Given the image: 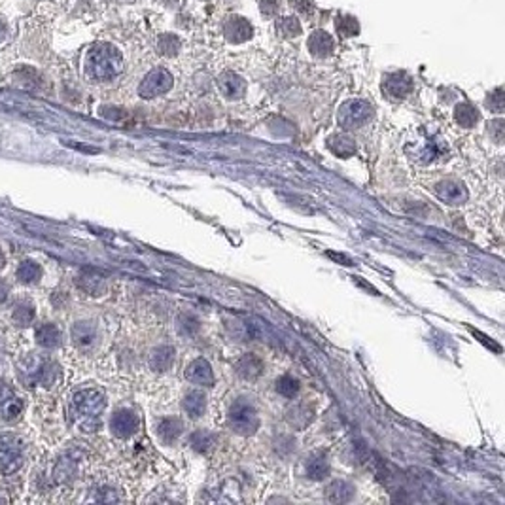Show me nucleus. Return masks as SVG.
Masks as SVG:
<instances>
[{
	"instance_id": "1",
	"label": "nucleus",
	"mask_w": 505,
	"mask_h": 505,
	"mask_svg": "<svg viewBox=\"0 0 505 505\" xmlns=\"http://www.w3.org/2000/svg\"><path fill=\"white\" fill-rule=\"evenodd\" d=\"M106 409V399L99 390H82L74 394L71 402V420L82 432H95L101 422V415Z\"/></svg>"
},
{
	"instance_id": "2",
	"label": "nucleus",
	"mask_w": 505,
	"mask_h": 505,
	"mask_svg": "<svg viewBox=\"0 0 505 505\" xmlns=\"http://www.w3.org/2000/svg\"><path fill=\"white\" fill-rule=\"evenodd\" d=\"M17 373H19V380L27 388H51L56 386V382L61 377L57 363L38 358L36 354L23 358L17 365Z\"/></svg>"
},
{
	"instance_id": "3",
	"label": "nucleus",
	"mask_w": 505,
	"mask_h": 505,
	"mask_svg": "<svg viewBox=\"0 0 505 505\" xmlns=\"http://www.w3.org/2000/svg\"><path fill=\"white\" fill-rule=\"evenodd\" d=\"M121 71V57L112 46H95L89 49L86 59L87 76L95 82H108L114 79Z\"/></svg>"
},
{
	"instance_id": "4",
	"label": "nucleus",
	"mask_w": 505,
	"mask_h": 505,
	"mask_svg": "<svg viewBox=\"0 0 505 505\" xmlns=\"http://www.w3.org/2000/svg\"><path fill=\"white\" fill-rule=\"evenodd\" d=\"M229 424L241 435H252L260 428V417L252 403L241 397L229 409Z\"/></svg>"
},
{
	"instance_id": "5",
	"label": "nucleus",
	"mask_w": 505,
	"mask_h": 505,
	"mask_svg": "<svg viewBox=\"0 0 505 505\" xmlns=\"http://www.w3.org/2000/svg\"><path fill=\"white\" fill-rule=\"evenodd\" d=\"M23 441L16 435L0 437V471L14 473L23 464Z\"/></svg>"
},
{
	"instance_id": "6",
	"label": "nucleus",
	"mask_w": 505,
	"mask_h": 505,
	"mask_svg": "<svg viewBox=\"0 0 505 505\" xmlns=\"http://www.w3.org/2000/svg\"><path fill=\"white\" fill-rule=\"evenodd\" d=\"M371 106L363 101H350L339 112V123L345 129H358L371 119Z\"/></svg>"
},
{
	"instance_id": "7",
	"label": "nucleus",
	"mask_w": 505,
	"mask_h": 505,
	"mask_svg": "<svg viewBox=\"0 0 505 505\" xmlns=\"http://www.w3.org/2000/svg\"><path fill=\"white\" fill-rule=\"evenodd\" d=\"M171 86H173L171 74L159 69V71L150 72V74L144 78V82L140 84V95H143L144 99H153V97L167 93Z\"/></svg>"
},
{
	"instance_id": "8",
	"label": "nucleus",
	"mask_w": 505,
	"mask_h": 505,
	"mask_svg": "<svg viewBox=\"0 0 505 505\" xmlns=\"http://www.w3.org/2000/svg\"><path fill=\"white\" fill-rule=\"evenodd\" d=\"M138 426H140V420L134 415L133 410L121 409L118 410L110 420V430L112 434L119 437V439H127L138 432Z\"/></svg>"
},
{
	"instance_id": "9",
	"label": "nucleus",
	"mask_w": 505,
	"mask_h": 505,
	"mask_svg": "<svg viewBox=\"0 0 505 505\" xmlns=\"http://www.w3.org/2000/svg\"><path fill=\"white\" fill-rule=\"evenodd\" d=\"M435 195L447 205H464L467 201V190L458 180H443L435 186Z\"/></svg>"
},
{
	"instance_id": "10",
	"label": "nucleus",
	"mask_w": 505,
	"mask_h": 505,
	"mask_svg": "<svg viewBox=\"0 0 505 505\" xmlns=\"http://www.w3.org/2000/svg\"><path fill=\"white\" fill-rule=\"evenodd\" d=\"M184 375H186V379L190 380L191 384H197V386H212L214 384V371L210 363L206 362L205 358H195L186 367Z\"/></svg>"
},
{
	"instance_id": "11",
	"label": "nucleus",
	"mask_w": 505,
	"mask_h": 505,
	"mask_svg": "<svg viewBox=\"0 0 505 505\" xmlns=\"http://www.w3.org/2000/svg\"><path fill=\"white\" fill-rule=\"evenodd\" d=\"M23 410V402L12 392L8 386L0 384V420L2 422H10L16 420Z\"/></svg>"
},
{
	"instance_id": "12",
	"label": "nucleus",
	"mask_w": 505,
	"mask_h": 505,
	"mask_svg": "<svg viewBox=\"0 0 505 505\" xmlns=\"http://www.w3.org/2000/svg\"><path fill=\"white\" fill-rule=\"evenodd\" d=\"M235 371L241 379L256 380L260 379L263 373V362L256 354H245L235 365Z\"/></svg>"
},
{
	"instance_id": "13",
	"label": "nucleus",
	"mask_w": 505,
	"mask_h": 505,
	"mask_svg": "<svg viewBox=\"0 0 505 505\" xmlns=\"http://www.w3.org/2000/svg\"><path fill=\"white\" fill-rule=\"evenodd\" d=\"M72 341L79 350H89L97 343V328L91 322H78L72 328Z\"/></svg>"
},
{
	"instance_id": "14",
	"label": "nucleus",
	"mask_w": 505,
	"mask_h": 505,
	"mask_svg": "<svg viewBox=\"0 0 505 505\" xmlns=\"http://www.w3.org/2000/svg\"><path fill=\"white\" fill-rule=\"evenodd\" d=\"M184 432V424H182L180 419L176 417H167V419H161L158 424V435L161 441L165 445H173V443L178 441V437Z\"/></svg>"
},
{
	"instance_id": "15",
	"label": "nucleus",
	"mask_w": 505,
	"mask_h": 505,
	"mask_svg": "<svg viewBox=\"0 0 505 505\" xmlns=\"http://www.w3.org/2000/svg\"><path fill=\"white\" fill-rule=\"evenodd\" d=\"M174 363V348L169 345L158 347L151 350L150 354V367L153 371L163 373L171 369V365Z\"/></svg>"
},
{
	"instance_id": "16",
	"label": "nucleus",
	"mask_w": 505,
	"mask_h": 505,
	"mask_svg": "<svg viewBox=\"0 0 505 505\" xmlns=\"http://www.w3.org/2000/svg\"><path fill=\"white\" fill-rule=\"evenodd\" d=\"M354 496V486L347 481H335L328 486V500L332 504H347Z\"/></svg>"
},
{
	"instance_id": "17",
	"label": "nucleus",
	"mask_w": 505,
	"mask_h": 505,
	"mask_svg": "<svg viewBox=\"0 0 505 505\" xmlns=\"http://www.w3.org/2000/svg\"><path fill=\"white\" fill-rule=\"evenodd\" d=\"M182 407L184 410L190 415L191 419H197L201 417L203 412H205V407H206V397L203 392H199V390H193L190 394H186L184 397V403H182Z\"/></svg>"
},
{
	"instance_id": "18",
	"label": "nucleus",
	"mask_w": 505,
	"mask_h": 505,
	"mask_svg": "<svg viewBox=\"0 0 505 505\" xmlns=\"http://www.w3.org/2000/svg\"><path fill=\"white\" fill-rule=\"evenodd\" d=\"M36 341H38L40 347L56 348L61 343V333L53 324H42L36 330Z\"/></svg>"
},
{
	"instance_id": "19",
	"label": "nucleus",
	"mask_w": 505,
	"mask_h": 505,
	"mask_svg": "<svg viewBox=\"0 0 505 505\" xmlns=\"http://www.w3.org/2000/svg\"><path fill=\"white\" fill-rule=\"evenodd\" d=\"M328 148L339 158H350L356 151V144L352 143V138H348L345 134H337L328 140Z\"/></svg>"
},
{
	"instance_id": "20",
	"label": "nucleus",
	"mask_w": 505,
	"mask_h": 505,
	"mask_svg": "<svg viewBox=\"0 0 505 505\" xmlns=\"http://www.w3.org/2000/svg\"><path fill=\"white\" fill-rule=\"evenodd\" d=\"M330 475V464L324 456H312L307 462V477L312 481H322Z\"/></svg>"
},
{
	"instance_id": "21",
	"label": "nucleus",
	"mask_w": 505,
	"mask_h": 505,
	"mask_svg": "<svg viewBox=\"0 0 505 505\" xmlns=\"http://www.w3.org/2000/svg\"><path fill=\"white\" fill-rule=\"evenodd\" d=\"M42 277V267L34 261H23L19 269H17V278L23 282V284H34L38 278Z\"/></svg>"
},
{
	"instance_id": "22",
	"label": "nucleus",
	"mask_w": 505,
	"mask_h": 505,
	"mask_svg": "<svg viewBox=\"0 0 505 505\" xmlns=\"http://www.w3.org/2000/svg\"><path fill=\"white\" fill-rule=\"evenodd\" d=\"M190 443L193 450H197V452H206V450L210 449L214 443H216V434L208 432V430H197V432L191 434Z\"/></svg>"
},
{
	"instance_id": "23",
	"label": "nucleus",
	"mask_w": 505,
	"mask_h": 505,
	"mask_svg": "<svg viewBox=\"0 0 505 505\" xmlns=\"http://www.w3.org/2000/svg\"><path fill=\"white\" fill-rule=\"evenodd\" d=\"M221 91H223V95L229 97V99H238V97L245 93V82L237 76H231L227 74L225 78L221 79Z\"/></svg>"
},
{
	"instance_id": "24",
	"label": "nucleus",
	"mask_w": 505,
	"mask_h": 505,
	"mask_svg": "<svg viewBox=\"0 0 505 505\" xmlns=\"http://www.w3.org/2000/svg\"><path fill=\"white\" fill-rule=\"evenodd\" d=\"M277 392L280 395H284L288 399H292L299 392V380L293 379L292 375H282L277 380Z\"/></svg>"
},
{
	"instance_id": "25",
	"label": "nucleus",
	"mask_w": 505,
	"mask_h": 505,
	"mask_svg": "<svg viewBox=\"0 0 505 505\" xmlns=\"http://www.w3.org/2000/svg\"><path fill=\"white\" fill-rule=\"evenodd\" d=\"M386 91L395 99H402L410 91V82L403 76H394L386 82Z\"/></svg>"
},
{
	"instance_id": "26",
	"label": "nucleus",
	"mask_w": 505,
	"mask_h": 505,
	"mask_svg": "<svg viewBox=\"0 0 505 505\" xmlns=\"http://www.w3.org/2000/svg\"><path fill=\"white\" fill-rule=\"evenodd\" d=\"M32 318H34V307L31 303H27V301L19 303L16 307V312H14V322L21 328H27L32 322Z\"/></svg>"
},
{
	"instance_id": "27",
	"label": "nucleus",
	"mask_w": 505,
	"mask_h": 505,
	"mask_svg": "<svg viewBox=\"0 0 505 505\" xmlns=\"http://www.w3.org/2000/svg\"><path fill=\"white\" fill-rule=\"evenodd\" d=\"M456 119L460 125L471 127L477 123L479 114H477V110H475L473 106H469V104H460L456 108Z\"/></svg>"
},
{
	"instance_id": "28",
	"label": "nucleus",
	"mask_w": 505,
	"mask_h": 505,
	"mask_svg": "<svg viewBox=\"0 0 505 505\" xmlns=\"http://www.w3.org/2000/svg\"><path fill=\"white\" fill-rule=\"evenodd\" d=\"M178 325H180V332L184 333V335H195V333L199 332V328H201V324H199L197 318H195V316H191V315L180 316V320H178Z\"/></svg>"
},
{
	"instance_id": "29",
	"label": "nucleus",
	"mask_w": 505,
	"mask_h": 505,
	"mask_svg": "<svg viewBox=\"0 0 505 505\" xmlns=\"http://www.w3.org/2000/svg\"><path fill=\"white\" fill-rule=\"evenodd\" d=\"M297 419H303V422H305V426H307L308 422H310V419H312V415H310V410H308L307 405H295L293 409L288 410V422L290 424H295V420Z\"/></svg>"
},
{
	"instance_id": "30",
	"label": "nucleus",
	"mask_w": 505,
	"mask_h": 505,
	"mask_svg": "<svg viewBox=\"0 0 505 505\" xmlns=\"http://www.w3.org/2000/svg\"><path fill=\"white\" fill-rule=\"evenodd\" d=\"M471 332H473L475 337H479V341H482V343H484V345H486V347L494 348V350H496V352H500V347H497V345H494V343H492V341H490V343H489V341H486V337H484V335H481V333H479V332H475V330H471Z\"/></svg>"
},
{
	"instance_id": "31",
	"label": "nucleus",
	"mask_w": 505,
	"mask_h": 505,
	"mask_svg": "<svg viewBox=\"0 0 505 505\" xmlns=\"http://www.w3.org/2000/svg\"><path fill=\"white\" fill-rule=\"evenodd\" d=\"M6 297H8V286L4 284V282H0V303L6 299Z\"/></svg>"
},
{
	"instance_id": "32",
	"label": "nucleus",
	"mask_w": 505,
	"mask_h": 505,
	"mask_svg": "<svg viewBox=\"0 0 505 505\" xmlns=\"http://www.w3.org/2000/svg\"><path fill=\"white\" fill-rule=\"evenodd\" d=\"M4 267V256H2V252H0V269Z\"/></svg>"
},
{
	"instance_id": "33",
	"label": "nucleus",
	"mask_w": 505,
	"mask_h": 505,
	"mask_svg": "<svg viewBox=\"0 0 505 505\" xmlns=\"http://www.w3.org/2000/svg\"><path fill=\"white\" fill-rule=\"evenodd\" d=\"M0 36H2V25H0Z\"/></svg>"
}]
</instances>
